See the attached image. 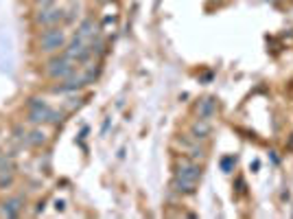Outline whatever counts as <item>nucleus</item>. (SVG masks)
I'll return each instance as SVG.
<instances>
[{
  "label": "nucleus",
  "mask_w": 293,
  "mask_h": 219,
  "mask_svg": "<svg viewBox=\"0 0 293 219\" xmlns=\"http://www.w3.org/2000/svg\"><path fill=\"white\" fill-rule=\"evenodd\" d=\"M193 158H204V149L201 147H193V153H191Z\"/></svg>",
  "instance_id": "dca6fc26"
},
{
  "label": "nucleus",
  "mask_w": 293,
  "mask_h": 219,
  "mask_svg": "<svg viewBox=\"0 0 293 219\" xmlns=\"http://www.w3.org/2000/svg\"><path fill=\"white\" fill-rule=\"evenodd\" d=\"M61 18H64V11L57 9L55 4L49 9H37V13H35V22L40 26H53L55 22L61 20Z\"/></svg>",
  "instance_id": "39448f33"
},
{
  "label": "nucleus",
  "mask_w": 293,
  "mask_h": 219,
  "mask_svg": "<svg viewBox=\"0 0 293 219\" xmlns=\"http://www.w3.org/2000/svg\"><path fill=\"white\" fill-rule=\"evenodd\" d=\"M50 116H53V110L40 99H31L29 101V119L33 123H50Z\"/></svg>",
  "instance_id": "20e7f679"
},
{
  "label": "nucleus",
  "mask_w": 293,
  "mask_h": 219,
  "mask_svg": "<svg viewBox=\"0 0 293 219\" xmlns=\"http://www.w3.org/2000/svg\"><path fill=\"white\" fill-rule=\"evenodd\" d=\"M210 121H206V119H199V121H195L193 123V127H191V134L199 141V138H208V134H210Z\"/></svg>",
  "instance_id": "9b49d317"
},
{
  "label": "nucleus",
  "mask_w": 293,
  "mask_h": 219,
  "mask_svg": "<svg viewBox=\"0 0 293 219\" xmlns=\"http://www.w3.org/2000/svg\"><path fill=\"white\" fill-rule=\"evenodd\" d=\"M215 112H217V101L212 99V97H206V99H201L199 103H197V116H199V119L210 121L212 116H215Z\"/></svg>",
  "instance_id": "0eeeda50"
},
{
  "label": "nucleus",
  "mask_w": 293,
  "mask_h": 219,
  "mask_svg": "<svg viewBox=\"0 0 293 219\" xmlns=\"http://www.w3.org/2000/svg\"><path fill=\"white\" fill-rule=\"evenodd\" d=\"M81 86H86L83 74H70V77H66V83L55 88V92H73V90H79Z\"/></svg>",
  "instance_id": "6e6552de"
},
{
  "label": "nucleus",
  "mask_w": 293,
  "mask_h": 219,
  "mask_svg": "<svg viewBox=\"0 0 293 219\" xmlns=\"http://www.w3.org/2000/svg\"><path fill=\"white\" fill-rule=\"evenodd\" d=\"M66 44V35L61 29H55V26H49V29L42 33L40 37V46L44 53H55V50L64 49Z\"/></svg>",
  "instance_id": "f03ea898"
},
{
  "label": "nucleus",
  "mask_w": 293,
  "mask_h": 219,
  "mask_svg": "<svg viewBox=\"0 0 293 219\" xmlns=\"http://www.w3.org/2000/svg\"><path fill=\"white\" fill-rule=\"evenodd\" d=\"M22 211V197H11L2 204V217H18Z\"/></svg>",
  "instance_id": "9d476101"
},
{
  "label": "nucleus",
  "mask_w": 293,
  "mask_h": 219,
  "mask_svg": "<svg viewBox=\"0 0 293 219\" xmlns=\"http://www.w3.org/2000/svg\"><path fill=\"white\" fill-rule=\"evenodd\" d=\"M90 53H92V49H90V46L86 44V40H83L81 35H74L73 42L68 44V49L64 50V55H68V57L74 59L77 64L86 62V59L90 57Z\"/></svg>",
  "instance_id": "7ed1b4c3"
},
{
  "label": "nucleus",
  "mask_w": 293,
  "mask_h": 219,
  "mask_svg": "<svg viewBox=\"0 0 293 219\" xmlns=\"http://www.w3.org/2000/svg\"><path fill=\"white\" fill-rule=\"evenodd\" d=\"M175 178H182V180H188V182H195L197 184V180L201 178V169L197 165H184L182 169L177 171Z\"/></svg>",
  "instance_id": "1a4fd4ad"
},
{
  "label": "nucleus",
  "mask_w": 293,
  "mask_h": 219,
  "mask_svg": "<svg viewBox=\"0 0 293 219\" xmlns=\"http://www.w3.org/2000/svg\"><path fill=\"white\" fill-rule=\"evenodd\" d=\"M29 143L31 145H35V147H42L46 143V134L42 132V129H33L31 136H29Z\"/></svg>",
  "instance_id": "4468645a"
},
{
  "label": "nucleus",
  "mask_w": 293,
  "mask_h": 219,
  "mask_svg": "<svg viewBox=\"0 0 293 219\" xmlns=\"http://www.w3.org/2000/svg\"><path fill=\"white\" fill-rule=\"evenodd\" d=\"M13 184V160L7 153H0V189H9Z\"/></svg>",
  "instance_id": "423d86ee"
},
{
  "label": "nucleus",
  "mask_w": 293,
  "mask_h": 219,
  "mask_svg": "<svg viewBox=\"0 0 293 219\" xmlns=\"http://www.w3.org/2000/svg\"><path fill=\"white\" fill-rule=\"evenodd\" d=\"M77 35H81L83 40H88V37H94L97 35V24H94V20H83L81 24H79V33Z\"/></svg>",
  "instance_id": "ddd939ff"
},
{
  "label": "nucleus",
  "mask_w": 293,
  "mask_h": 219,
  "mask_svg": "<svg viewBox=\"0 0 293 219\" xmlns=\"http://www.w3.org/2000/svg\"><path fill=\"white\" fill-rule=\"evenodd\" d=\"M74 68H77V62L70 59L68 55L61 53L59 57H53L49 62V74L53 79H66L70 74H74Z\"/></svg>",
  "instance_id": "f257e3e1"
},
{
  "label": "nucleus",
  "mask_w": 293,
  "mask_h": 219,
  "mask_svg": "<svg viewBox=\"0 0 293 219\" xmlns=\"http://www.w3.org/2000/svg\"><path fill=\"white\" fill-rule=\"evenodd\" d=\"M195 182H188V180H182V178H175L173 180V189L177 191V193H184V195H191L195 193Z\"/></svg>",
  "instance_id": "f8f14e48"
},
{
  "label": "nucleus",
  "mask_w": 293,
  "mask_h": 219,
  "mask_svg": "<svg viewBox=\"0 0 293 219\" xmlns=\"http://www.w3.org/2000/svg\"><path fill=\"white\" fill-rule=\"evenodd\" d=\"M53 4H55V0H37V9H49Z\"/></svg>",
  "instance_id": "2eb2a0df"
}]
</instances>
